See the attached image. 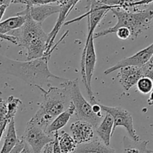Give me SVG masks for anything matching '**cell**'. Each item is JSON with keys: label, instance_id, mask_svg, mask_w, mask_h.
Instances as JSON below:
<instances>
[{"label": "cell", "instance_id": "44dd1931", "mask_svg": "<svg viewBox=\"0 0 153 153\" xmlns=\"http://www.w3.org/2000/svg\"><path fill=\"white\" fill-rule=\"evenodd\" d=\"M22 103L20 100L14 96H10L6 100V108H7V114H6V120L9 121L12 119H14V117L17 111L18 107Z\"/></svg>", "mask_w": 153, "mask_h": 153}, {"label": "cell", "instance_id": "277c9868", "mask_svg": "<svg viewBox=\"0 0 153 153\" xmlns=\"http://www.w3.org/2000/svg\"><path fill=\"white\" fill-rule=\"evenodd\" d=\"M111 11L117 17V22L114 26L94 33V39L104 37L107 34L116 33L121 27L128 28L130 31L131 40H135L144 31L149 28L153 19V4L148 8L141 10L130 11L122 8H112Z\"/></svg>", "mask_w": 153, "mask_h": 153}, {"label": "cell", "instance_id": "ba28073f", "mask_svg": "<svg viewBox=\"0 0 153 153\" xmlns=\"http://www.w3.org/2000/svg\"><path fill=\"white\" fill-rule=\"evenodd\" d=\"M101 111L106 112L112 116L113 119V128H112V135L116 128L118 126H123L125 128L130 138L135 141L140 140L134 127L133 117L129 111L121 107H110V106L100 105Z\"/></svg>", "mask_w": 153, "mask_h": 153}, {"label": "cell", "instance_id": "ab89813d", "mask_svg": "<svg viewBox=\"0 0 153 153\" xmlns=\"http://www.w3.org/2000/svg\"><path fill=\"white\" fill-rule=\"evenodd\" d=\"M147 102H148V104L149 105H153V91H152V92L150 93L149 98L147 100Z\"/></svg>", "mask_w": 153, "mask_h": 153}, {"label": "cell", "instance_id": "484cf974", "mask_svg": "<svg viewBox=\"0 0 153 153\" xmlns=\"http://www.w3.org/2000/svg\"><path fill=\"white\" fill-rule=\"evenodd\" d=\"M6 114H7L6 101L0 98V121L1 122L6 121Z\"/></svg>", "mask_w": 153, "mask_h": 153}, {"label": "cell", "instance_id": "4fadbf2b", "mask_svg": "<svg viewBox=\"0 0 153 153\" xmlns=\"http://www.w3.org/2000/svg\"><path fill=\"white\" fill-rule=\"evenodd\" d=\"M30 16L37 22L42 24V22L49 16L54 13H59L61 7L58 4H42V5L26 7Z\"/></svg>", "mask_w": 153, "mask_h": 153}, {"label": "cell", "instance_id": "4dcf8cb0", "mask_svg": "<svg viewBox=\"0 0 153 153\" xmlns=\"http://www.w3.org/2000/svg\"><path fill=\"white\" fill-rule=\"evenodd\" d=\"M153 0H142V1H139V2H135L133 3L130 6V8L131 7H135L136 6H139V5H146V4H148L150 3H152Z\"/></svg>", "mask_w": 153, "mask_h": 153}, {"label": "cell", "instance_id": "60d3db41", "mask_svg": "<svg viewBox=\"0 0 153 153\" xmlns=\"http://www.w3.org/2000/svg\"><path fill=\"white\" fill-rule=\"evenodd\" d=\"M147 153H153V150H149V149H146Z\"/></svg>", "mask_w": 153, "mask_h": 153}, {"label": "cell", "instance_id": "d6986e66", "mask_svg": "<svg viewBox=\"0 0 153 153\" xmlns=\"http://www.w3.org/2000/svg\"><path fill=\"white\" fill-rule=\"evenodd\" d=\"M148 140L135 141L130 137L124 136L123 137V153H146Z\"/></svg>", "mask_w": 153, "mask_h": 153}, {"label": "cell", "instance_id": "ee69618b", "mask_svg": "<svg viewBox=\"0 0 153 153\" xmlns=\"http://www.w3.org/2000/svg\"><path fill=\"white\" fill-rule=\"evenodd\" d=\"M6 121H7V120H6ZM4 122H5V121H4ZM4 122H1V121H0V126H1L2 124L3 123H4Z\"/></svg>", "mask_w": 153, "mask_h": 153}, {"label": "cell", "instance_id": "603a6c76", "mask_svg": "<svg viewBox=\"0 0 153 153\" xmlns=\"http://www.w3.org/2000/svg\"><path fill=\"white\" fill-rule=\"evenodd\" d=\"M137 90L142 94H148L152 92L153 88V82L146 76H143L139 79L136 83Z\"/></svg>", "mask_w": 153, "mask_h": 153}, {"label": "cell", "instance_id": "4316f807", "mask_svg": "<svg viewBox=\"0 0 153 153\" xmlns=\"http://www.w3.org/2000/svg\"><path fill=\"white\" fill-rule=\"evenodd\" d=\"M58 136H59L58 132L56 131L54 133V139L52 141V153H62L59 142H58Z\"/></svg>", "mask_w": 153, "mask_h": 153}, {"label": "cell", "instance_id": "7c38bea8", "mask_svg": "<svg viewBox=\"0 0 153 153\" xmlns=\"http://www.w3.org/2000/svg\"><path fill=\"white\" fill-rule=\"evenodd\" d=\"M72 137L76 145L89 142L94 138V127L89 123L83 120H77L70 125Z\"/></svg>", "mask_w": 153, "mask_h": 153}, {"label": "cell", "instance_id": "5bb4252c", "mask_svg": "<svg viewBox=\"0 0 153 153\" xmlns=\"http://www.w3.org/2000/svg\"><path fill=\"white\" fill-rule=\"evenodd\" d=\"M73 153H116L113 148L106 146L99 139L76 146Z\"/></svg>", "mask_w": 153, "mask_h": 153}, {"label": "cell", "instance_id": "e575fe53", "mask_svg": "<svg viewBox=\"0 0 153 153\" xmlns=\"http://www.w3.org/2000/svg\"><path fill=\"white\" fill-rule=\"evenodd\" d=\"M8 123V121H5V122L3 123L0 126V141H1L2 137V134L3 133H4V129H5V128L7 127Z\"/></svg>", "mask_w": 153, "mask_h": 153}, {"label": "cell", "instance_id": "836d02e7", "mask_svg": "<svg viewBox=\"0 0 153 153\" xmlns=\"http://www.w3.org/2000/svg\"><path fill=\"white\" fill-rule=\"evenodd\" d=\"M20 153H34L33 152V150L32 149V148L30 147L28 143H26L25 142V144H24L23 149L21 150V152Z\"/></svg>", "mask_w": 153, "mask_h": 153}, {"label": "cell", "instance_id": "ffe728a7", "mask_svg": "<svg viewBox=\"0 0 153 153\" xmlns=\"http://www.w3.org/2000/svg\"><path fill=\"white\" fill-rule=\"evenodd\" d=\"M58 142L62 153L73 152L77 146L73 137L64 131H62L61 135L58 136Z\"/></svg>", "mask_w": 153, "mask_h": 153}, {"label": "cell", "instance_id": "8992f818", "mask_svg": "<svg viewBox=\"0 0 153 153\" xmlns=\"http://www.w3.org/2000/svg\"><path fill=\"white\" fill-rule=\"evenodd\" d=\"M96 64V53L94 46V37L92 36L88 41H86L82 57H81V74L82 82L86 89L87 94L92 105L97 104L95 97L92 89V79Z\"/></svg>", "mask_w": 153, "mask_h": 153}, {"label": "cell", "instance_id": "e0dca14e", "mask_svg": "<svg viewBox=\"0 0 153 153\" xmlns=\"http://www.w3.org/2000/svg\"><path fill=\"white\" fill-rule=\"evenodd\" d=\"M112 128L113 119L110 114L106 113V115L103 120L95 128L96 133L100 140L106 146H110V139L112 137Z\"/></svg>", "mask_w": 153, "mask_h": 153}, {"label": "cell", "instance_id": "f1b7e54d", "mask_svg": "<svg viewBox=\"0 0 153 153\" xmlns=\"http://www.w3.org/2000/svg\"><path fill=\"white\" fill-rule=\"evenodd\" d=\"M0 39H2V40H8V41L10 42V43L16 45V39H15L13 36L8 35V34H1V33H0Z\"/></svg>", "mask_w": 153, "mask_h": 153}, {"label": "cell", "instance_id": "8d00e7d4", "mask_svg": "<svg viewBox=\"0 0 153 153\" xmlns=\"http://www.w3.org/2000/svg\"><path fill=\"white\" fill-rule=\"evenodd\" d=\"M144 73H145V76L149 78L153 82V70H146L144 72Z\"/></svg>", "mask_w": 153, "mask_h": 153}, {"label": "cell", "instance_id": "52a82bcc", "mask_svg": "<svg viewBox=\"0 0 153 153\" xmlns=\"http://www.w3.org/2000/svg\"><path fill=\"white\" fill-rule=\"evenodd\" d=\"M112 8L113 7L111 6L103 4L100 0H87L86 13H84L83 15H81L79 17L64 22V25H68L86 17L87 23H88V34H94V30L99 22L104 17L108 11Z\"/></svg>", "mask_w": 153, "mask_h": 153}, {"label": "cell", "instance_id": "1f68e13d", "mask_svg": "<svg viewBox=\"0 0 153 153\" xmlns=\"http://www.w3.org/2000/svg\"><path fill=\"white\" fill-rule=\"evenodd\" d=\"M92 111H94V113H95L96 114L99 115V116H102L101 108H100V105H98L97 103V104L92 105Z\"/></svg>", "mask_w": 153, "mask_h": 153}, {"label": "cell", "instance_id": "74e56055", "mask_svg": "<svg viewBox=\"0 0 153 153\" xmlns=\"http://www.w3.org/2000/svg\"><path fill=\"white\" fill-rule=\"evenodd\" d=\"M13 2V0H0V5H6L8 7L10 3Z\"/></svg>", "mask_w": 153, "mask_h": 153}, {"label": "cell", "instance_id": "9c48e42d", "mask_svg": "<svg viewBox=\"0 0 153 153\" xmlns=\"http://www.w3.org/2000/svg\"><path fill=\"white\" fill-rule=\"evenodd\" d=\"M21 138L29 145L34 153H41L46 145L53 141L44 128L30 120L27 123L25 132Z\"/></svg>", "mask_w": 153, "mask_h": 153}, {"label": "cell", "instance_id": "f546056e", "mask_svg": "<svg viewBox=\"0 0 153 153\" xmlns=\"http://www.w3.org/2000/svg\"><path fill=\"white\" fill-rule=\"evenodd\" d=\"M143 71H146V70H153V54L150 59L148 60V62L142 67Z\"/></svg>", "mask_w": 153, "mask_h": 153}, {"label": "cell", "instance_id": "83f0119b", "mask_svg": "<svg viewBox=\"0 0 153 153\" xmlns=\"http://www.w3.org/2000/svg\"><path fill=\"white\" fill-rule=\"evenodd\" d=\"M24 144H25V141L22 138L20 139V141L18 142L17 144L15 146V147L9 153H20L21 152V150L23 149Z\"/></svg>", "mask_w": 153, "mask_h": 153}, {"label": "cell", "instance_id": "7a4b0ae2", "mask_svg": "<svg viewBox=\"0 0 153 153\" xmlns=\"http://www.w3.org/2000/svg\"><path fill=\"white\" fill-rule=\"evenodd\" d=\"M26 20L22 27L11 31L16 45L22 46L27 51V61L41 58L46 54L48 47V34L44 32L41 24L32 19L26 7Z\"/></svg>", "mask_w": 153, "mask_h": 153}, {"label": "cell", "instance_id": "cb8c5ba5", "mask_svg": "<svg viewBox=\"0 0 153 153\" xmlns=\"http://www.w3.org/2000/svg\"><path fill=\"white\" fill-rule=\"evenodd\" d=\"M16 3L25 4L26 7H31V6L42 5V4H50L51 3H56V0H18L14 4H16Z\"/></svg>", "mask_w": 153, "mask_h": 153}, {"label": "cell", "instance_id": "7bdbcfd3", "mask_svg": "<svg viewBox=\"0 0 153 153\" xmlns=\"http://www.w3.org/2000/svg\"><path fill=\"white\" fill-rule=\"evenodd\" d=\"M16 1H18V0H13V2H12V3H15Z\"/></svg>", "mask_w": 153, "mask_h": 153}, {"label": "cell", "instance_id": "9a60e30c", "mask_svg": "<svg viewBox=\"0 0 153 153\" xmlns=\"http://www.w3.org/2000/svg\"><path fill=\"white\" fill-rule=\"evenodd\" d=\"M75 114V107L72 102H70L69 107L65 111L60 114L56 117L49 124L46 128V132L47 134L55 133L58 130L62 128L66 124L68 123L72 118V117Z\"/></svg>", "mask_w": 153, "mask_h": 153}, {"label": "cell", "instance_id": "5b68a950", "mask_svg": "<svg viewBox=\"0 0 153 153\" xmlns=\"http://www.w3.org/2000/svg\"><path fill=\"white\" fill-rule=\"evenodd\" d=\"M63 83L68 90L70 101L75 107V114L77 120L86 121L91 123L94 128H97L100 124L102 116L94 113L92 105L85 100L81 94L78 79L71 81L66 79Z\"/></svg>", "mask_w": 153, "mask_h": 153}, {"label": "cell", "instance_id": "3957f363", "mask_svg": "<svg viewBox=\"0 0 153 153\" xmlns=\"http://www.w3.org/2000/svg\"><path fill=\"white\" fill-rule=\"evenodd\" d=\"M61 86V88L50 87L47 91L41 86H35L42 91L44 99L40 108L30 121L45 130L58 115L69 107L71 102L67 87L64 83H62Z\"/></svg>", "mask_w": 153, "mask_h": 153}, {"label": "cell", "instance_id": "f35d334b", "mask_svg": "<svg viewBox=\"0 0 153 153\" xmlns=\"http://www.w3.org/2000/svg\"><path fill=\"white\" fill-rule=\"evenodd\" d=\"M70 1V0H56V4L59 6H62L68 3Z\"/></svg>", "mask_w": 153, "mask_h": 153}, {"label": "cell", "instance_id": "d4e9b609", "mask_svg": "<svg viewBox=\"0 0 153 153\" xmlns=\"http://www.w3.org/2000/svg\"><path fill=\"white\" fill-rule=\"evenodd\" d=\"M116 34L121 40H128V39H130V37H131L130 30L124 27H121V28H118L117 31H116Z\"/></svg>", "mask_w": 153, "mask_h": 153}, {"label": "cell", "instance_id": "d590c367", "mask_svg": "<svg viewBox=\"0 0 153 153\" xmlns=\"http://www.w3.org/2000/svg\"><path fill=\"white\" fill-rule=\"evenodd\" d=\"M7 7H8V6L4 5V4H2V5H0V22H1V19H2V18L3 15H4V12H5Z\"/></svg>", "mask_w": 153, "mask_h": 153}, {"label": "cell", "instance_id": "6da1fadb", "mask_svg": "<svg viewBox=\"0 0 153 153\" xmlns=\"http://www.w3.org/2000/svg\"><path fill=\"white\" fill-rule=\"evenodd\" d=\"M68 34V31L63 34L58 43L53 45L50 52L46 53L43 57L37 59L22 62V61H14L0 55V70L6 74L12 75L20 78L26 83L34 86L42 85L47 82L50 78L58 79V80H66V79L52 74L49 70L48 63L52 52L59 44L60 42L62 41Z\"/></svg>", "mask_w": 153, "mask_h": 153}, {"label": "cell", "instance_id": "7402d4cb", "mask_svg": "<svg viewBox=\"0 0 153 153\" xmlns=\"http://www.w3.org/2000/svg\"><path fill=\"white\" fill-rule=\"evenodd\" d=\"M103 4L111 6L113 8H122L129 10L135 0H100Z\"/></svg>", "mask_w": 153, "mask_h": 153}, {"label": "cell", "instance_id": "b9f144b4", "mask_svg": "<svg viewBox=\"0 0 153 153\" xmlns=\"http://www.w3.org/2000/svg\"><path fill=\"white\" fill-rule=\"evenodd\" d=\"M142 1V0H135L134 3L135 2H139V1Z\"/></svg>", "mask_w": 153, "mask_h": 153}, {"label": "cell", "instance_id": "8fae6325", "mask_svg": "<svg viewBox=\"0 0 153 153\" xmlns=\"http://www.w3.org/2000/svg\"><path fill=\"white\" fill-rule=\"evenodd\" d=\"M117 77L123 89L128 92L133 86L136 85L139 79L145 76L142 67L127 66L120 68Z\"/></svg>", "mask_w": 153, "mask_h": 153}, {"label": "cell", "instance_id": "2e32d148", "mask_svg": "<svg viewBox=\"0 0 153 153\" xmlns=\"http://www.w3.org/2000/svg\"><path fill=\"white\" fill-rule=\"evenodd\" d=\"M26 20V12L25 10L19 12L15 16L9 17L0 22V33L8 34L18 29L23 25Z\"/></svg>", "mask_w": 153, "mask_h": 153}, {"label": "cell", "instance_id": "30bf717a", "mask_svg": "<svg viewBox=\"0 0 153 153\" xmlns=\"http://www.w3.org/2000/svg\"><path fill=\"white\" fill-rule=\"evenodd\" d=\"M152 54L153 43L148 46H147L146 48H145V49L136 52V54H134L132 56L123 58L122 60L117 62L115 65L105 70L104 74L109 75L112 73V72L116 71V70H119L122 67H127V66H134V67H142L148 62Z\"/></svg>", "mask_w": 153, "mask_h": 153}, {"label": "cell", "instance_id": "d6a6232c", "mask_svg": "<svg viewBox=\"0 0 153 153\" xmlns=\"http://www.w3.org/2000/svg\"><path fill=\"white\" fill-rule=\"evenodd\" d=\"M41 153H52V142L45 146Z\"/></svg>", "mask_w": 153, "mask_h": 153}, {"label": "cell", "instance_id": "ac0fdd59", "mask_svg": "<svg viewBox=\"0 0 153 153\" xmlns=\"http://www.w3.org/2000/svg\"><path fill=\"white\" fill-rule=\"evenodd\" d=\"M19 141L20 139H18L17 135H16L14 119H12L8 123L7 133L4 137V144L0 151V153H9L15 147Z\"/></svg>", "mask_w": 153, "mask_h": 153}]
</instances>
